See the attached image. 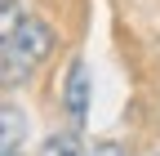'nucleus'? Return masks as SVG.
<instances>
[{"instance_id":"obj_4","label":"nucleus","mask_w":160,"mask_h":156,"mask_svg":"<svg viewBox=\"0 0 160 156\" xmlns=\"http://www.w3.org/2000/svg\"><path fill=\"white\" fill-rule=\"evenodd\" d=\"M40 156H89V152H85V143H80L76 129H58V134H49V138L40 143Z\"/></svg>"},{"instance_id":"obj_2","label":"nucleus","mask_w":160,"mask_h":156,"mask_svg":"<svg viewBox=\"0 0 160 156\" xmlns=\"http://www.w3.org/2000/svg\"><path fill=\"white\" fill-rule=\"evenodd\" d=\"M89 98H93V89H89V71H85V63H76L67 67V85H62V107H67V116L80 125L89 116Z\"/></svg>"},{"instance_id":"obj_5","label":"nucleus","mask_w":160,"mask_h":156,"mask_svg":"<svg viewBox=\"0 0 160 156\" xmlns=\"http://www.w3.org/2000/svg\"><path fill=\"white\" fill-rule=\"evenodd\" d=\"M0 125H5V138H0V147H5V156L18 152V138H22V116H18L13 103H5V112H0Z\"/></svg>"},{"instance_id":"obj_1","label":"nucleus","mask_w":160,"mask_h":156,"mask_svg":"<svg viewBox=\"0 0 160 156\" xmlns=\"http://www.w3.org/2000/svg\"><path fill=\"white\" fill-rule=\"evenodd\" d=\"M5 45H18L31 63H45L49 49H53V27L40 23V18H22V23H18V31L5 36Z\"/></svg>"},{"instance_id":"obj_7","label":"nucleus","mask_w":160,"mask_h":156,"mask_svg":"<svg viewBox=\"0 0 160 156\" xmlns=\"http://www.w3.org/2000/svg\"><path fill=\"white\" fill-rule=\"evenodd\" d=\"M93 156H125V152H116V147H98Z\"/></svg>"},{"instance_id":"obj_6","label":"nucleus","mask_w":160,"mask_h":156,"mask_svg":"<svg viewBox=\"0 0 160 156\" xmlns=\"http://www.w3.org/2000/svg\"><path fill=\"white\" fill-rule=\"evenodd\" d=\"M18 23H22V18H18V5H13V0H5V13H0V31H5V36H13V31H18Z\"/></svg>"},{"instance_id":"obj_3","label":"nucleus","mask_w":160,"mask_h":156,"mask_svg":"<svg viewBox=\"0 0 160 156\" xmlns=\"http://www.w3.org/2000/svg\"><path fill=\"white\" fill-rule=\"evenodd\" d=\"M31 71H36V63H31V58L18 49V45H5V49H0V76H5L9 89H13L18 81H27Z\"/></svg>"}]
</instances>
